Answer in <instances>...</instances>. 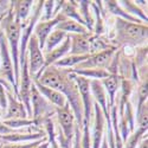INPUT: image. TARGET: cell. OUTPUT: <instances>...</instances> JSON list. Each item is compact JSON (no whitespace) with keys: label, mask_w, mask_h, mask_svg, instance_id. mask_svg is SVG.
I'll list each match as a JSON object with an SVG mask.
<instances>
[{"label":"cell","mask_w":148,"mask_h":148,"mask_svg":"<svg viewBox=\"0 0 148 148\" xmlns=\"http://www.w3.org/2000/svg\"><path fill=\"white\" fill-rule=\"evenodd\" d=\"M145 134H147V130L135 128V130L129 135L125 143H123V148H138V145Z\"/></svg>","instance_id":"cell-28"},{"label":"cell","mask_w":148,"mask_h":148,"mask_svg":"<svg viewBox=\"0 0 148 148\" xmlns=\"http://www.w3.org/2000/svg\"><path fill=\"white\" fill-rule=\"evenodd\" d=\"M53 8H55L53 0H45L43 3L40 20H51L53 18Z\"/></svg>","instance_id":"cell-30"},{"label":"cell","mask_w":148,"mask_h":148,"mask_svg":"<svg viewBox=\"0 0 148 148\" xmlns=\"http://www.w3.org/2000/svg\"><path fill=\"white\" fill-rule=\"evenodd\" d=\"M133 62H134L135 66H136V70L147 64V45L135 47Z\"/></svg>","instance_id":"cell-29"},{"label":"cell","mask_w":148,"mask_h":148,"mask_svg":"<svg viewBox=\"0 0 148 148\" xmlns=\"http://www.w3.org/2000/svg\"><path fill=\"white\" fill-rule=\"evenodd\" d=\"M73 76L75 75H73V72L70 69H62V68H56L53 65H50V66H46L43 73L39 76V78L34 81L39 82L40 84L45 85V87L52 88L65 96L66 102L70 106L73 115H75L77 127L82 130L83 106H82L79 90Z\"/></svg>","instance_id":"cell-1"},{"label":"cell","mask_w":148,"mask_h":148,"mask_svg":"<svg viewBox=\"0 0 148 148\" xmlns=\"http://www.w3.org/2000/svg\"><path fill=\"white\" fill-rule=\"evenodd\" d=\"M92 33L87 34H69L70 37V52L69 55H91L90 51V37Z\"/></svg>","instance_id":"cell-14"},{"label":"cell","mask_w":148,"mask_h":148,"mask_svg":"<svg viewBox=\"0 0 148 148\" xmlns=\"http://www.w3.org/2000/svg\"><path fill=\"white\" fill-rule=\"evenodd\" d=\"M103 6H104V10H106L107 12H109L110 14L115 16L116 18L127 20V21L134 23V24H145V23L141 21L140 19L135 18V17H132L130 14H128L127 12L119 5L117 1H114V0H108V1H103ZM146 25H147V24H146Z\"/></svg>","instance_id":"cell-20"},{"label":"cell","mask_w":148,"mask_h":148,"mask_svg":"<svg viewBox=\"0 0 148 148\" xmlns=\"http://www.w3.org/2000/svg\"><path fill=\"white\" fill-rule=\"evenodd\" d=\"M70 46H71V42H70V37H69V34H68L66 38L64 39V42L62 43L59 46H57L56 49H53V50L50 51V52L44 53L45 66L53 65L56 62H58L59 59H62L63 57H65L66 55H69V52H70Z\"/></svg>","instance_id":"cell-19"},{"label":"cell","mask_w":148,"mask_h":148,"mask_svg":"<svg viewBox=\"0 0 148 148\" xmlns=\"http://www.w3.org/2000/svg\"><path fill=\"white\" fill-rule=\"evenodd\" d=\"M46 138V134L44 130L42 132H20L14 134H8L0 136V140L4 143H26L37 140H42Z\"/></svg>","instance_id":"cell-15"},{"label":"cell","mask_w":148,"mask_h":148,"mask_svg":"<svg viewBox=\"0 0 148 148\" xmlns=\"http://www.w3.org/2000/svg\"><path fill=\"white\" fill-rule=\"evenodd\" d=\"M0 29L5 33L6 42L8 45V50L13 64V72L16 85L18 89L19 84V76H20V68H19V44H20V34H21V24L16 20L13 10L10 6V10L4 16L1 23H0Z\"/></svg>","instance_id":"cell-3"},{"label":"cell","mask_w":148,"mask_h":148,"mask_svg":"<svg viewBox=\"0 0 148 148\" xmlns=\"http://www.w3.org/2000/svg\"><path fill=\"white\" fill-rule=\"evenodd\" d=\"M100 148H108V143H107L106 136H103V140H102V143H101V147Z\"/></svg>","instance_id":"cell-36"},{"label":"cell","mask_w":148,"mask_h":148,"mask_svg":"<svg viewBox=\"0 0 148 148\" xmlns=\"http://www.w3.org/2000/svg\"><path fill=\"white\" fill-rule=\"evenodd\" d=\"M135 128L148 129V103L145 102L135 113Z\"/></svg>","instance_id":"cell-27"},{"label":"cell","mask_w":148,"mask_h":148,"mask_svg":"<svg viewBox=\"0 0 148 148\" xmlns=\"http://www.w3.org/2000/svg\"><path fill=\"white\" fill-rule=\"evenodd\" d=\"M33 84H34V87L36 89L39 91V94L45 98V100L52 104L55 108H62V107H64L68 102H66V98L63 94H60L59 91L52 89V88H49V87H45V85L40 84L39 82H37V81H33Z\"/></svg>","instance_id":"cell-16"},{"label":"cell","mask_w":148,"mask_h":148,"mask_svg":"<svg viewBox=\"0 0 148 148\" xmlns=\"http://www.w3.org/2000/svg\"><path fill=\"white\" fill-rule=\"evenodd\" d=\"M148 26L146 24H134L120 18L115 19L114 37L110 40L117 47H139L147 45Z\"/></svg>","instance_id":"cell-2"},{"label":"cell","mask_w":148,"mask_h":148,"mask_svg":"<svg viewBox=\"0 0 148 148\" xmlns=\"http://www.w3.org/2000/svg\"><path fill=\"white\" fill-rule=\"evenodd\" d=\"M33 81L29 73V65L27 58H25L24 63L20 65V76H19V84H18V100L25 106L29 117L32 116L31 110V89H32Z\"/></svg>","instance_id":"cell-7"},{"label":"cell","mask_w":148,"mask_h":148,"mask_svg":"<svg viewBox=\"0 0 148 148\" xmlns=\"http://www.w3.org/2000/svg\"><path fill=\"white\" fill-rule=\"evenodd\" d=\"M26 58H27V65H29V73L31 78L38 79L39 76L45 70V59L44 53L40 50L38 40H37L36 36L32 34L27 44V50H26Z\"/></svg>","instance_id":"cell-5"},{"label":"cell","mask_w":148,"mask_h":148,"mask_svg":"<svg viewBox=\"0 0 148 148\" xmlns=\"http://www.w3.org/2000/svg\"><path fill=\"white\" fill-rule=\"evenodd\" d=\"M47 141V138L42 139V140H37L32 142H26V143H0V148H36L38 147L40 143Z\"/></svg>","instance_id":"cell-31"},{"label":"cell","mask_w":148,"mask_h":148,"mask_svg":"<svg viewBox=\"0 0 148 148\" xmlns=\"http://www.w3.org/2000/svg\"><path fill=\"white\" fill-rule=\"evenodd\" d=\"M90 91L91 96L95 103L98 104V107L101 108L102 113L104 115V119L110 117V108L108 104V96L107 92L103 88V85L101 84L100 81H90Z\"/></svg>","instance_id":"cell-13"},{"label":"cell","mask_w":148,"mask_h":148,"mask_svg":"<svg viewBox=\"0 0 148 148\" xmlns=\"http://www.w3.org/2000/svg\"><path fill=\"white\" fill-rule=\"evenodd\" d=\"M100 82L103 85V88H104V90L107 92L109 108L113 107L114 103H115L116 95L120 91V85H121V78H120V76L119 75H109L108 77L101 79Z\"/></svg>","instance_id":"cell-18"},{"label":"cell","mask_w":148,"mask_h":148,"mask_svg":"<svg viewBox=\"0 0 148 148\" xmlns=\"http://www.w3.org/2000/svg\"><path fill=\"white\" fill-rule=\"evenodd\" d=\"M56 30L63 31L66 34H87V33H90L84 25H82V24H79L75 20L68 19V18H64L62 21H59L56 26Z\"/></svg>","instance_id":"cell-21"},{"label":"cell","mask_w":148,"mask_h":148,"mask_svg":"<svg viewBox=\"0 0 148 148\" xmlns=\"http://www.w3.org/2000/svg\"><path fill=\"white\" fill-rule=\"evenodd\" d=\"M89 57V55H84V56H78V55H66L62 59L53 64L56 68H62V69H73L78 66L81 63Z\"/></svg>","instance_id":"cell-25"},{"label":"cell","mask_w":148,"mask_h":148,"mask_svg":"<svg viewBox=\"0 0 148 148\" xmlns=\"http://www.w3.org/2000/svg\"><path fill=\"white\" fill-rule=\"evenodd\" d=\"M0 85H3V87H4L7 91H13V88L11 87V84H10L6 79H4V78H1V77H0ZM13 92H14V91H13Z\"/></svg>","instance_id":"cell-35"},{"label":"cell","mask_w":148,"mask_h":148,"mask_svg":"<svg viewBox=\"0 0 148 148\" xmlns=\"http://www.w3.org/2000/svg\"><path fill=\"white\" fill-rule=\"evenodd\" d=\"M0 141H1V140H0Z\"/></svg>","instance_id":"cell-39"},{"label":"cell","mask_w":148,"mask_h":148,"mask_svg":"<svg viewBox=\"0 0 148 148\" xmlns=\"http://www.w3.org/2000/svg\"><path fill=\"white\" fill-rule=\"evenodd\" d=\"M66 36L68 34L65 32L55 29L47 37V39L45 42V45H44V49H43V53L50 52V51L53 50V49H56L57 46H59L62 43L64 42V39L66 38Z\"/></svg>","instance_id":"cell-24"},{"label":"cell","mask_w":148,"mask_h":148,"mask_svg":"<svg viewBox=\"0 0 148 148\" xmlns=\"http://www.w3.org/2000/svg\"><path fill=\"white\" fill-rule=\"evenodd\" d=\"M4 16H5V14H1V16H0V23H1V20H3V18H4Z\"/></svg>","instance_id":"cell-37"},{"label":"cell","mask_w":148,"mask_h":148,"mask_svg":"<svg viewBox=\"0 0 148 148\" xmlns=\"http://www.w3.org/2000/svg\"><path fill=\"white\" fill-rule=\"evenodd\" d=\"M36 148H37V147H36Z\"/></svg>","instance_id":"cell-40"},{"label":"cell","mask_w":148,"mask_h":148,"mask_svg":"<svg viewBox=\"0 0 148 148\" xmlns=\"http://www.w3.org/2000/svg\"><path fill=\"white\" fill-rule=\"evenodd\" d=\"M75 75L84 77L89 81H101L109 76V73L106 69H98V68H91V69H70Z\"/></svg>","instance_id":"cell-22"},{"label":"cell","mask_w":148,"mask_h":148,"mask_svg":"<svg viewBox=\"0 0 148 148\" xmlns=\"http://www.w3.org/2000/svg\"><path fill=\"white\" fill-rule=\"evenodd\" d=\"M106 129V119L101 108L94 102V116L91 122L90 138H91V148H100Z\"/></svg>","instance_id":"cell-9"},{"label":"cell","mask_w":148,"mask_h":148,"mask_svg":"<svg viewBox=\"0 0 148 148\" xmlns=\"http://www.w3.org/2000/svg\"><path fill=\"white\" fill-rule=\"evenodd\" d=\"M65 17L59 13L57 14L55 18H52L51 20H38L37 24L34 25V29H33V34L36 36L37 40H38V44H39V47L40 50L43 51L44 49V45H45V42L47 39L49 34H50L57 26V24L59 21H62Z\"/></svg>","instance_id":"cell-11"},{"label":"cell","mask_w":148,"mask_h":148,"mask_svg":"<svg viewBox=\"0 0 148 148\" xmlns=\"http://www.w3.org/2000/svg\"><path fill=\"white\" fill-rule=\"evenodd\" d=\"M138 148H148V138H147V134H145L142 139L140 140L139 145H138Z\"/></svg>","instance_id":"cell-34"},{"label":"cell","mask_w":148,"mask_h":148,"mask_svg":"<svg viewBox=\"0 0 148 148\" xmlns=\"http://www.w3.org/2000/svg\"><path fill=\"white\" fill-rule=\"evenodd\" d=\"M34 6V1L32 0H14L11 1V7L13 10V14L17 21L21 25L26 24Z\"/></svg>","instance_id":"cell-17"},{"label":"cell","mask_w":148,"mask_h":148,"mask_svg":"<svg viewBox=\"0 0 148 148\" xmlns=\"http://www.w3.org/2000/svg\"><path fill=\"white\" fill-rule=\"evenodd\" d=\"M31 119L34 121L36 127L42 128L43 123L46 119H50L56 114V108L49 103L45 98L36 89L34 84H32L31 89Z\"/></svg>","instance_id":"cell-4"},{"label":"cell","mask_w":148,"mask_h":148,"mask_svg":"<svg viewBox=\"0 0 148 148\" xmlns=\"http://www.w3.org/2000/svg\"><path fill=\"white\" fill-rule=\"evenodd\" d=\"M0 77L6 79L11 84V87L13 88L14 95L18 97V89L16 85L14 72H13V64H12L6 37L1 29H0Z\"/></svg>","instance_id":"cell-6"},{"label":"cell","mask_w":148,"mask_h":148,"mask_svg":"<svg viewBox=\"0 0 148 148\" xmlns=\"http://www.w3.org/2000/svg\"><path fill=\"white\" fill-rule=\"evenodd\" d=\"M117 3L128 14H130L132 17L138 18L141 21H143L145 24H147V20H148L147 13L135 4V1H132V0H120V1H117Z\"/></svg>","instance_id":"cell-23"},{"label":"cell","mask_w":148,"mask_h":148,"mask_svg":"<svg viewBox=\"0 0 148 148\" xmlns=\"http://www.w3.org/2000/svg\"><path fill=\"white\" fill-rule=\"evenodd\" d=\"M55 115H56L58 126H59L62 133H63L64 138L72 141L73 134H75V129L77 127V123H76L75 115H73L70 106L66 103L62 108H56Z\"/></svg>","instance_id":"cell-8"},{"label":"cell","mask_w":148,"mask_h":148,"mask_svg":"<svg viewBox=\"0 0 148 148\" xmlns=\"http://www.w3.org/2000/svg\"><path fill=\"white\" fill-rule=\"evenodd\" d=\"M10 119H30L25 106L18 100L13 91H7V108L5 115L1 117V121Z\"/></svg>","instance_id":"cell-12"},{"label":"cell","mask_w":148,"mask_h":148,"mask_svg":"<svg viewBox=\"0 0 148 148\" xmlns=\"http://www.w3.org/2000/svg\"><path fill=\"white\" fill-rule=\"evenodd\" d=\"M3 122L7 127L14 130H23L30 127H36V123L32 119H10V120H3Z\"/></svg>","instance_id":"cell-26"},{"label":"cell","mask_w":148,"mask_h":148,"mask_svg":"<svg viewBox=\"0 0 148 148\" xmlns=\"http://www.w3.org/2000/svg\"><path fill=\"white\" fill-rule=\"evenodd\" d=\"M11 6V1H7V0H0V16L1 14H6L7 11L10 10Z\"/></svg>","instance_id":"cell-33"},{"label":"cell","mask_w":148,"mask_h":148,"mask_svg":"<svg viewBox=\"0 0 148 148\" xmlns=\"http://www.w3.org/2000/svg\"><path fill=\"white\" fill-rule=\"evenodd\" d=\"M117 50H119L117 47H110V49H107V50L101 51V52L91 53L83 63H81L78 66L73 68V69H91V68L106 69L109 65L110 60L113 59V57Z\"/></svg>","instance_id":"cell-10"},{"label":"cell","mask_w":148,"mask_h":148,"mask_svg":"<svg viewBox=\"0 0 148 148\" xmlns=\"http://www.w3.org/2000/svg\"><path fill=\"white\" fill-rule=\"evenodd\" d=\"M0 121H1V116H0Z\"/></svg>","instance_id":"cell-38"},{"label":"cell","mask_w":148,"mask_h":148,"mask_svg":"<svg viewBox=\"0 0 148 148\" xmlns=\"http://www.w3.org/2000/svg\"><path fill=\"white\" fill-rule=\"evenodd\" d=\"M71 148H83L82 142H81V129L76 127L75 134H73V139H72V147Z\"/></svg>","instance_id":"cell-32"}]
</instances>
